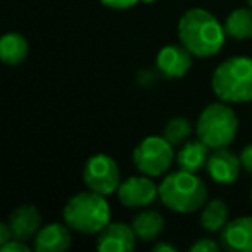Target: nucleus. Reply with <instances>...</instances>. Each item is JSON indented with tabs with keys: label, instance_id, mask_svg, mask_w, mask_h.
I'll return each mask as SVG.
<instances>
[{
	"label": "nucleus",
	"instance_id": "obj_1",
	"mask_svg": "<svg viewBox=\"0 0 252 252\" xmlns=\"http://www.w3.org/2000/svg\"><path fill=\"white\" fill-rule=\"evenodd\" d=\"M178 38L195 57L216 56L224 45L226 32L206 9H190L178 21Z\"/></svg>",
	"mask_w": 252,
	"mask_h": 252
},
{
	"label": "nucleus",
	"instance_id": "obj_2",
	"mask_svg": "<svg viewBox=\"0 0 252 252\" xmlns=\"http://www.w3.org/2000/svg\"><path fill=\"white\" fill-rule=\"evenodd\" d=\"M159 199L173 213L190 214L207 202V187L197 173L178 169L168 173L159 183Z\"/></svg>",
	"mask_w": 252,
	"mask_h": 252
},
{
	"label": "nucleus",
	"instance_id": "obj_3",
	"mask_svg": "<svg viewBox=\"0 0 252 252\" xmlns=\"http://www.w3.org/2000/svg\"><path fill=\"white\" fill-rule=\"evenodd\" d=\"M211 87L220 100L245 104L252 100V59L235 56L223 61L214 69Z\"/></svg>",
	"mask_w": 252,
	"mask_h": 252
},
{
	"label": "nucleus",
	"instance_id": "obj_4",
	"mask_svg": "<svg viewBox=\"0 0 252 252\" xmlns=\"http://www.w3.org/2000/svg\"><path fill=\"white\" fill-rule=\"evenodd\" d=\"M64 223L80 233H98L107 223H111V206L102 193L94 190L80 192L66 202L63 211Z\"/></svg>",
	"mask_w": 252,
	"mask_h": 252
},
{
	"label": "nucleus",
	"instance_id": "obj_5",
	"mask_svg": "<svg viewBox=\"0 0 252 252\" xmlns=\"http://www.w3.org/2000/svg\"><path fill=\"white\" fill-rule=\"evenodd\" d=\"M195 131L197 138H200L211 151L228 147L237 137L238 118L228 102H213L199 114Z\"/></svg>",
	"mask_w": 252,
	"mask_h": 252
},
{
	"label": "nucleus",
	"instance_id": "obj_6",
	"mask_svg": "<svg viewBox=\"0 0 252 252\" xmlns=\"http://www.w3.org/2000/svg\"><path fill=\"white\" fill-rule=\"evenodd\" d=\"M176 159L175 147L162 135H152L140 142L133 151V164L142 175L161 176L168 173Z\"/></svg>",
	"mask_w": 252,
	"mask_h": 252
},
{
	"label": "nucleus",
	"instance_id": "obj_7",
	"mask_svg": "<svg viewBox=\"0 0 252 252\" xmlns=\"http://www.w3.org/2000/svg\"><path fill=\"white\" fill-rule=\"evenodd\" d=\"M83 182L88 190H94L102 195H111L112 192H118V187L121 185L118 164L107 154L92 156L85 162Z\"/></svg>",
	"mask_w": 252,
	"mask_h": 252
},
{
	"label": "nucleus",
	"instance_id": "obj_8",
	"mask_svg": "<svg viewBox=\"0 0 252 252\" xmlns=\"http://www.w3.org/2000/svg\"><path fill=\"white\" fill-rule=\"evenodd\" d=\"M159 197V185L152 176H130L118 187V200L126 207H145Z\"/></svg>",
	"mask_w": 252,
	"mask_h": 252
},
{
	"label": "nucleus",
	"instance_id": "obj_9",
	"mask_svg": "<svg viewBox=\"0 0 252 252\" xmlns=\"http://www.w3.org/2000/svg\"><path fill=\"white\" fill-rule=\"evenodd\" d=\"M137 240L138 238L131 224L121 223V221H111L98 231L95 245L102 252H128L133 251Z\"/></svg>",
	"mask_w": 252,
	"mask_h": 252
},
{
	"label": "nucleus",
	"instance_id": "obj_10",
	"mask_svg": "<svg viewBox=\"0 0 252 252\" xmlns=\"http://www.w3.org/2000/svg\"><path fill=\"white\" fill-rule=\"evenodd\" d=\"M156 66H158L159 73L169 80L183 78L192 67V52L183 45L169 43L158 52Z\"/></svg>",
	"mask_w": 252,
	"mask_h": 252
},
{
	"label": "nucleus",
	"instance_id": "obj_11",
	"mask_svg": "<svg viewBox=\"0 0 252 252\" xmlns=\"http://www.w3.org/2000/svg\"><path fill=\"white\" fill-rule=\"evenodd\" d=\"M206 169L213 182L220 183V185H231L237 182L238 175H240V156L228 151V147L214 149L207 159Z\"/></svg>",
	"mask_w": 252,
	"mask_h": 252
},
{
	"label": "nucleus",
	"instance_id": "obj_12",
	"mask_svg": "<svg viewBox=\"0 0 252 252\" xmlns=\"http://www.w3.org/2000/svg\"><path fill=\"white\" fill-rule=\"evenodd\" d=\"M220 245L228 252H252V216L228 221L221 230Z\"/></svg>",
	"mask_w": 252,
	"mask_h": 252
},
{
	"label": "nucleus",
	"instance_id": "obj_13",
	"mask_svg": "<svg viewBox=\"0 0 252 252\" xmlns=\"http://www.w3.org/2000/svg\"><path fill=\"white\" fill-rule=\"evenodd\" d=\"M71 228L66 223H49L38 230L33 238V249L36 252H63L71 247Z\"/></svg>",
	"mask_w": 252,
	"mask_h": 252
},
{
	"label": "nucleus",
	"instance_id": "obj_14",
	"mask_svg": "<svg viewBox=\"0 0 252 252\" xmlns=\"http://www.w3.org/2000/svg\"><path fill=\"white\" fill-rule=\"evenodd\" d=\"M7 223L14 233V238L26 242L30 238H35V235L42 228V214L33 204H23L9 214Z\"/></svg>",
	"mask_w": 252,
	"mask_h": 252
},
{
	"label": "nucleus",
	"instance_id": "obj_15",
	"mask_svg": "<svg viewBox=\"0 0 252 252\" xmlns=\"http://www.w3.org/2000/svg\"><path fill=\"white\" fill-rule=\"evenodd\" d=\"M209 151L211 149L200 138H197V140H187L183 145H180V151L176 152L178 168L190 173L202 171L207 166V159L211 156Z\"/></svg>",
	"mask_w": 252,
	"mask_h": 252
},
{
	"label": "nucleus",
	"instance_id": "obj_16",
	"mask_svg": "<svg viewBox=\"0 0 252 252\" xmlns=\"http://www.w3.org/2000/svg\"><path fill=\"white\" fill-rule=\"evenodd\" d=\"M131 228H133L138 240L151 242L158 238L161 231L164 230V218L158 211L144 209L138 214H135L133 221H131Z\"/></svg>",
	"mask_w": 252,
	"mask_h": 252
},
{
	"label": "nucleus",
	"instance_id": "obj_17",
	"mask_svg": "<svg viewBox=\"0 0 252 252\" xmlns=\"http://www.w3.org/2000/svg\"><path fill=\"white\" fill-rule=\"evenodd\" d=\"M30 52L28 40L19 33H7L0 40V59L9 66L25 63Z\"/></svg>",
	"mask_w": 252,
	"mask_h": 252
},
{
	"label": "nucleus",
	"instance_id": "obj_18",
	"mask_svg": "<svg viewBox=\"0 0 252 252\" xmlns=\"http://www.w3.org/2000/svg\"><path fill=\"white\" fill-rule=\"evenodd\" d=\"M224 32L235 40L252 38V9L240 7L235 9L224 19Z\"/></svg>",
	"mask_w": 252,
	"mask_h": 252
},
{
	"label": "nucleus",
	"instance_id": "obj_19",
	"mask_svg": "<svg viewBox=\"0 0 252 252\" xmlns=\"http://www.w3.org/2000/svg\"><path fill=\"white\" fill-rule=\"evenodd\" d=\"M228 223V207L221 199H211L200 209V226L206 231H221Z\"/></svg>",
	"mask_w": 252,
	"mask_h": 252
},
{
	"label": "nucleus",
	"instance_id": "obj_20",
	"mask_svg": "<svg viewBox=\"0 0 252 252\" xmlns=\"http://www.w3.org/2000/svg\"><path fill=\"white\" fill-rule=\"evenodd\" d=\"M192 135V125L189 119L185 118H173L166 123L164 130H162V137L173 145V147H180L183 145Z\"/></svg>",
	"mask_w": 252,
	"mask_h": 252
},
{
	"label": "nucleus",
	"instance_id": "obj_21",
	"mask_svg": "<svg viewBox=\"0 0 252 252\" xmlns=\"http://www.w3.org/2000/svg\"><path fill=\"white\" fill-rule=\"evenodd\" d=\"M218 249H220V245L213 238H199V240L190 245V251L192 252H216Z\"/></svg>",
	"mask_w": 252,
	"mask_h": 252
},
{
	"label": "nucleus",
	"instance_id": "obj_22",
	"mask_svg": "<svg viewBox=\"0 0 252 252\" xmlns=\"http://www.w3.org/2000/svg\"><path fill=\"white\" fill-rule=\"evenodd\" d=\"M140 0H100V4H104L105 7L116 9V11H126V9H131L138 4Z\"/></svg>",
	"mask_w": 252,
	"mask_h": 252
},
{
	"label": "nucleus",
	"instance_id": "obj_23",
	"mask_svg": "<svg viewBox=\"0 0 252 252\" xmlns=\"http://www.w3.org/2000/svg\"><path fill=\"white\" fill-rule=\"evenodd\" d=\"M0 249L5 252H30V245L25 240H19V238H12L7 244L0 245Z\"/></svg>",
	"mask_w": 252,
	"mask_h": 252
},
{
	"label": "nucleus",
	"instance_id": "obj_24",
	"mask_svg": "<svg viewBox=\"0 0 252 252\" xmlns=\"http://www.w3.org/2000/svg\"><path fill=\"white\" fill-rule=\"evenodd\" d=\"M238 156H240L242 169H244V171H247L249 175H252V144L245 145Z\"/></svg>",
	"mask_w": 252,
	"mask_h": 252
},
{
	"label": "nucleus",
	"instance_id": "obj_25",
	"mask_svg": "<svg viewBox=\"0 0 252 252\" xmlns=\"http://www.w3.org/2000/svg\"><path fill=\"white\" fill-rule=\"evenodd\" d=\"M12 238H14V233H12L7 221H5V223H0V245L7 244V242H11Z\"/></svg>",
	"mask_w": 252,
	"mask_h": 252
},
{
	"label": "nucleus",
	"instance_id": "obj_26",
	"mask_svg": "<svg viewBox=\"0 0 252 252\" xmlns=\"http://www.w3.org/2000/svg\"><path fill=\"white\" fill-rule=\"evenodd\" d=\"M154 251H156V252H161V251H169V252H175L176 249L173 247V245H169V244H158V245H154Z\"/></svg>",
	"mask_w": 252,
	"mask_h": 252
},
{
	"label": "nucleus",
	"instance_id": "obj_27",
	"mask_svg": "<svg viewBox=\"0 0 252 252\" xmlns=\"http://www.w3.org/2000/svg\"><path fill=\"white\" fill-rule=\"evenodd\" d=\"M140 2H144V4H152L154 0H140Z\"/></svg>",
	"mask_w": 252,
	"mask_h": 252
},
{
	"label": "nucleus",
	"instance_id": "obj_28",
	"mask_svg": "<svg viewBox=\"0 0 252 252\" xmlns=\"http://www.w3.org/2000/svg\"><path fill=\"white\" fill-rule=\"evenodd\" d=\"M247 2H249V7L252 9V0H247Z\"/></svg>",
	"mask_w": 252,
	"mask_h": 252
},
{
	"label": "nucleus",
	"instance_id": "obj_29",
	"mask_svg": "<svg viewBox=\"0 0 252 252\" xmlns=\"http://www.w3.org/2000/svg\"><path fill=\"white\" fill-rule=\"evenodd\" d=\"M251 199H252V189H251Z\"/></svg>",
	"mask_w": 252,
	"mask_h": 252
}]
</instances>
